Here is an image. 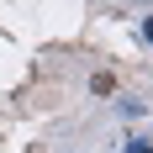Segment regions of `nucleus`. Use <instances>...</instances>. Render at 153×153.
I'll use <instances>...</instances> for the list:
<instances>
[{"label":"nucleus","mask_w":153,"mask_h":153,"mask_svg":"<svg viewBox=\"0 0 153 153\" xmlns=\"http://www.w3.org/2000/svg\"><path fill=\"white\" fill-rule=\"evenodd\" d=\"M143 37H148V42H153V16H148V21H143Z\"/></svg>","instance_id":"2"},{"label":"nucleus","mask_w":153,"mask_h":153,"mask_svg":"<svg viewBox=\"0 0 153 153\" xmlns=\"http://www.w3.org/2000/svg\"><path fill=\"white\" fill-rule=\"evenodd\" d=\"M127 153H153V143H148V137H132V143H127Z\"/></svg>","instance_id":"1"}]
</instances>
